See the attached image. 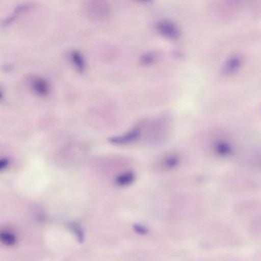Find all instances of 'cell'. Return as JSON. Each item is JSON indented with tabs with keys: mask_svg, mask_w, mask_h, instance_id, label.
<instances>
[{
	"mask_svg": "<svg viewBox=\"0 0 261 261\" xmlns=\"http://www.w3.org/2000/svg\"><path fill=\"white\" fill-rule=\"evenodd\" d=\"M10 164V159L7 158V157H3V158H0V171L6 169Z\"/></svg>",
	"mask_w": 261,
	"mask_h": 261,
	"instance_id": "7a4b0ae2",
	"label": "cell"
},
{
	"mask_svg": "<svg viewBox=\"0 0 261 261\" xmlns=\"http://www.w3.org/2000/svg\"><path fill=\"white\" fill-rule=\"evenodd\" d=\"M17 237L13 230L10 228L0 229V243L7 247H12L16 244Z\"/></svg>",
	"mask_w": 261,
	"mask_h": 261,
	"instance_id": "6da1fadb",
	"label": "cell"
}]
</instances>
